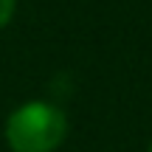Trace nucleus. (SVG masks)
I'll return each instance as SVG.
<instances>
[{
  "label": "nucleus",
  "mask_w": 152,
  "mask_h": 152,
  "mask_svg": "<svg viewBox=\"0 0 152 152\" xmlns=\"http://www.w3.org/2000/svg\"><path fill=\"white\" fill-rule=\"evenodd\" d=\"M149 152H152V144H149Z\"/></svg>",
  "instance_id": "nucleus-3"
},
{
  "label": "nucleus",
  "mask_w": 152,
  "mask_h": 152,
  "mask_svg": "<svg viewBox=\"0 0 152 152\" xmlns=\"http://www.w3.org/2000/svg\"><path fill=\"white\" fill-rule=\"evenodd\" d=\"M14 9H17V0H0V28H6L11 23Z\"/></svg>",
  "instance_id": "nucleus-2"
},
{
  "label": "nucleus",
  "mask_w": 152,
  "mask_h": 152,
  "mask_svg": "<svg viewBox=\"0 0 152 152\" xmlns=\"http://www.w3.org/2000/svg\"><path fill=\"white\" fill-rule=\"evenodd\" d=\"M68 118L48 102H26L6 118V144L11 152H54L65 141Z\"/></svg>",
  "instance_id": "nucleus-1"
}]
</instances>
